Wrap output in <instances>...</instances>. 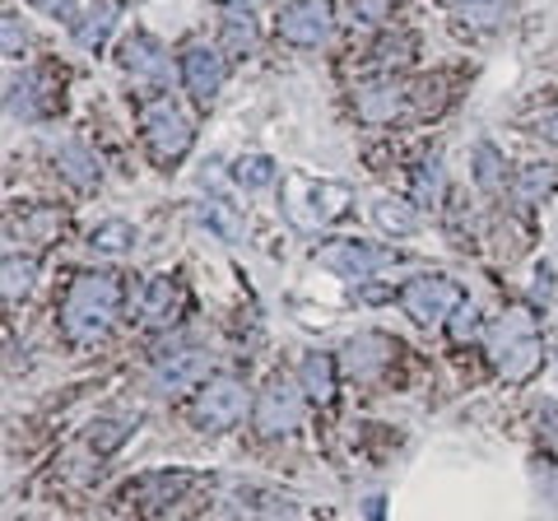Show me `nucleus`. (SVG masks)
Listing matches in <instances>:
<instances>
[{
	"mask_svg": "<svg viewBox=\"0 0 558 521\" xmlns=\"http://www.w3.org/2000/svg\"><path fill=\"white\" fill-rule=\"evenodd\" d=\"M205 223H209V229H215L223 242H238V238H242V229H238L233 210H223V205H215V201L205 205Z\"/></svg>",
	"mask_w": 558,
	"mask_h": 521,
	"instance_id": "obj_28",
	"label": "nucleus"
},
{
	"mask_svg": "<svg viewBox=\"0 0 558 521\" xmlns=\"http://www.w3.org/2000/svg\"><path fill=\"white\" fill-rule=\"evenodd\" d=\"M256 428L266 433V438H279V433H293L303 424V401H299V391L293 387H266V396L256 401Z\"/></svg>",
	"mask_w": 558,
	"mask_h": 521,
	"instance_id": "obj_6",
	"label": "nucleus"
},
{
	"mask_svg": "<svg viewBox=\"0 0 558 521\" xmlns=\"http://www.w3.org/2000/svg\"><path fill=\"white\" fill-rule=\"evenodd\" d=\"M354 112H359V121L381 126V121H396L405 112V98H400V89H391V84H368V89L354 94Z\"/></svg>",
	"mask_w": 558,
	"mask_h": 521,
	"instance_id": "obj_14",
	"label": "nucleus"
},
{
	"mask_svg": "<svg viewBox=\"0 0 558 521\" xmlns=\"http://www.w3.org/2000/svg\"><path fill=\"white\" fill-rule=\"evenodd\" d=\"M539 135H545V141H558V117H545V121H539Z\"/></svg>",
	"mask_w": 558,
	"mask_h": 521,
	"instance_id": "obj_33",
	"label": "nucleus"
},
{
	"mask_svg": "<svg viewBox=\"0 0 558 521\" xmlns=\"http://www.w3.org/2000/svg\"><path fill=\"white\" fill-rule=\"evenodd\" d=\"M223 43H229V51L256 47V20L247 14V5H223Z\"/></svg>",
	"mask_w": 558,
	"mask_h": 521,
	"instance_id": "obj_20",
	"label": "nucleus"
},
{
	"mask_svg": "<svg viewBox=\"0 0 558 521\" xmlns=\"http://www.w3.org/2000/svg\"><path fill=\"white\" fill-rule=\"evenodd\" d=\"M363 14H368V20H377V14H381V0H368V5H363Z\"/></svg>",
	"mask_w": 558,
	"mask_h": 521,
	"instance_id": "obj_34",
	"label": "nucleus"
},
{
	"mask_svg": "<svg viewBox=\"0 0 558 521\" xmlns=\"http://www.w3.org/2000/svg\"><path fill=\"white\" fill-rule=\"evenodd\" d=\"M494 368H498L502 377H512V381L531 377V373L539 368V340H526V344H512V350H502V354L494 359Z\"/></svg>",
	"mask_w": 558,
	"mask_h": 521,
	"instance_id": "obj_21",
	"label": "nucleus"
},
{
	"mask_svg": "<svg viewBox=\"0 0 558 521\" xmlns=\"http://www.w3.org/2000/svg\"><path fill=\"white\" fill-rule=\"evenodd\" d=\"M299 381H303L307 401H317V405H330V401H336V363H330L326 354H303V363H299Z\"/></svg>",
	"mask_w": 558,
	"mask_h": 521,
	"instance_id": "obj_16",
	"label": "nucleus"
},
{
	"mask_svg": "<svg viewBox=\"0 0 558 521\" xmlns=\"http://www.w3.org/2000/svg\"><path fill=\"white\" fill-rule=\"evenodd\" d=\"M279 38L293 47H322L330 38V5L326 0H293V5H284Z\"/></svg>",
	"mask_w": 558,
	"mask_h": 521,
	"instance_id": "obj_5",
	"label": "nucleus"
},
{
	"mask_svg": "<svg viewBox=\"0 0 558 521\" xmlns=\"http://www.w3.org/2000/svg\"><path fill=\"white\" fill-rule=\"evenodd\" d=\"M488 354H502V350H512V344H526V340H539V322H535V312L531 307H508L502 317L488 326Z\"/></svg>",
	"mask_w": 558,
	"mask_h": 521,
	"instance_id": "obj_11",
	"label": "nucleus"
},
{
	"mask_svg": "<svg viewBox=\"0 0 558 521\" xmlns=\"http://www.w3.org/2000/svg\"><path fill=\"white\" fill-rule=\"evenodd\" d=\"M461 303H465V293L457 280H447V275H418V280L400 289V307H405L418 326H442Z\"/></svg>",
	"mask_w": 558,
	"mask_h": 521,
	"instance_id": "obj_4",
	"label": "nucleus"
},
{
	"mask_svg": "<svg viewBox=\"0 0 558 521\" xmlns=\"http://www.w3.org/2000/svg\"><path fill=\"white\" fill-rule=\"evenodd\" d=\"M117 20H121V0H94V10L84 14V24H80V43L89 51H98L102 43L112 38Z\"/></svg>",
	"mask_w": 558,
	"mask_h": 521,
	"instance_id": "obj_18",
	"label": "nucleus"
},
{
	"mask_svg": "<svg viewBox=\"0 0 558 521\" xmlns=\"http://www.w3.org/2000/svg\"><path fill=\"white\" fill-rule=\"evenodd\" d=\"M539 443H545L549 451H554V457H558V405H545V410H539Z\"/></svg>",
	"mask_w": 558,
	"mask_h": 521,
	"instance_id": "obj_30",
	"label": "nucleus"
},
{
	"mask_svg": "<svg viewBox=\"0 0 558 521\" xmlns=\"http://www.w3.org/2000/svg\"><path fill=\"white\" fill-rule=\"evenodd\" d=\"M275 178H279V168H275V159H266V154H242L233 163V182L247 186V191H266V186H275Z\"/></svg>",
	"mask_w": 558,
	"mask_h": 521,
	"instance_id": "obj_19",
	"label": "nucleus"
},
{
	"mask_svg": "<svg viewBox=\"0 0 558 521\" xmlns=\"http://www.w3.org/2000/svg\"><path fill=\"white\" fill-rule=\"evenodd\" d=\"M140 121H145V141H149L154 159H159L163 168L186 159V149H191V121H186V112L168 94H149L145 102H140Z\"/></svg>",
	"mask_w": 558,
	"mask_h": 521,
	"instance_id": "obj_2",
	"label": "nucleus"
},
{
	"mask_svg": "<svg viewBox=\"0 0 558 521\" xmlns=\"http://www.w3.org/2000/svg\"><path fill=\"white\" fill-rule=\"evenodd\" d=\"M517 186H521V196L526 201H545L558 191V168L554 163H526L517 172Z\"/></svg>",
	"mask_w": 558,
	"mask_h": 521,
	"instance_id": "obj_24",
	"label": "nucleus"
},
{
	"mask_svg": "<svg viewBox=\"0 0 558 521\" xmlns=\"http://www.w3.org/2000/svg\"><path fill=\"white\" fill-rule=\"evenodd\" d=\"M330 270H340V275H349V280H363V275H373V270H381L391 260L396 266V256L391 252H381V247H368V242H326V247L317 252Z\"/></svg>",
	"mask_w": 558,
	"mask_h": 521,
	"instance_id": "obj_8",
	"label": "nucleus"
},
{
	"mask_svg": "<svg viewBox=\"0 0 558 521\" xmlns=\"http://www.w3.org/2000/svg\"><path fill=\"white\" fill-rule=\"evenodd\" d=\"M178 312H182V289L172 280H154L145 289V299H140V322L154 326V331H168L178 322Z\"/></svg>",
	"mask_w": 558,
	"mask_h": 521,
	"instance_id": "obj_13",
	"label": "nucleus"
},
{
	"mask_svg": "<svg viewBox=\"0 0 558 521\" xmlns=\"http://www.w3.org/2000/svg\"><path fill=\"white\" fill-rule=\"evenodd\" d=\"M451 336H457V340H475L480 336V312L475 307H457V322H451Z\"/></svg>",
	"mask_w": 558,
	"mask_h": 521,
	"instance_id": "obj_29",
	"label": "nucleus"
},
{
	"mask_svg": "<svg viewBox=\"0 0 558 521\" xmlns=\"http://www.w3.org/2000/svg\"><path fill=\"white\" fill-rule=\"evenodd\" d=\"M57 172L70 182V186H80V191H89V186H98V154L89 149V145H65L61 154H57Z\"/></svg>",
	"mask_w": 558,
	"mask_h": 521,
	"instance_id": "obj_17",
	"label": "nucleus"
},
{
	"mask_svg": "<svg viewBox=\"0 0 558 521\" xmlns=\"http://www.w3.org/2000/svg\"><path fill=\"white\" fill-rule=\"evenodd\" d=\"M121 317V284L112 275H80L65 293L61 326L70 340H102Z\"/></svg>",
	"mask_w": 558,
	"mask_h": 521,
	"instance_id": "obj_1",
	"label": "nucleus"
},
{
	"mask_svg": "<svg viewBox=\"0 0 558 521\" xmlns=\"http://www.w3.org/2000/svg\"><path fill=\"white\" fill-rule=\"evenodd\" d=\"M209 373V354L205 350H178V354H168L154 363V391L159 396H178L186 391L191 381H201Z\"/></svg>",
	"mask_w": 558,
	"mask_h": 521,
	"instance_id": "obj_9",
	"label": "nucleus"
},
{
	"mask_svg": "<svg viewBox=\"0 0 558 521\" xmlns=\"http://www.w3.org/2000/svg\"><path fill=\"white\" fill-rule=\"evenodd\" d=\"M391 340L387 336H354L344 344V354H340V363H344V373H354V377H377V373H387V363H391Z\"/></svg>",
	"mask_w": 558,
	"mask_h": 521,
	"instance_id": "obj_10",
	"label": "nucleus"
},
{
	"mask_svg": "<svg viewBox=\"0 0 558 521\" xmlns=\"http://www.w3.org/2000/svg\"><path fill=\"white\" fill-rule=\"evenodd\" d=\"M247 410H252V396L238 377H209L196 396V405H191V420L205 433H219V428H233Z\"/></svg>",
	"mask_w": 558,
	"mask_h": 521,
	"instance_id": "obj_3",
	"label": "nucleus"
},
{
	"mask_svg": "<svg viewBox=\"0 0 558 521\" xmlns=\"http://www.w3.org/2000/svg\"><path fill=\"white\" fill-rule=\"evenodd\" d=\"M20 47H24V28L14 24V20H5V57H14Z\"/></svg>",
	"mask_w": 558,
	"mask_h": 521,
	"instance_id": "obj_32",
	"label": "nucleus"
},
{
	"mask_svg": "<svg viewBox=\"0 0 558 521\" xmlns=\"http://www.w3.org/2000/svg\"><path fill=\"white\" fill-rule=\"evenodd\" d=\"M126 433H131L126 420H98V424H89V433H84V443H89L94 451H112Z\"/></svg>",
	"mask_w": 558,
	"mask_h": 521,
	"instance_id": "obj_27",
	"label": "nucleus"
},
{
	"mask_svg": "<svg viewBox=\"0 0 558 521\" xmlns=\"http://www.w3.org/2000/svg\"><path fill=\"white\" fill-rule=\"evenodd\" d=\"M121 65H126L135 80H168V57L149 33H131V38L121 43Z\"/></svg>",
	"mask_w": 558,
	"mask_h": 521,
	"instance_id": "obj_12",
	"label": "nucleus"
},
{
	"mask_svg": "<svg viewBox=\"0 0 558 521\" xmlns=\"http://www.w3.org/2000/svg\"><path fill=\"white\" fill-rule=\"evenodd\" d=\"M89 242H94V252H102V256H121V252L135 247V229L126 219H108V223H98V229L89 233Z\"/></svg>",
	"mask_w": 558,
	"mask_h": 521,
	"instance_id": "obj_22",
	"label": "nucleus"
},
{
	"mask_svg": "<svg viewBox=\"0 0 558 521\" xmlns=\"http://www.w3.org/2000/svg\"><path fill=\"white\" fill-rule=\"evenodd\" d=\"M33 284H38V260L28 252H10L0 260V293H5V303H24Z\"/></svg>",
	"mask_w": 558,
	"mask_h": 521,
	"instance_id": "obj_15",
	"label": "nucleus"
},
{
	"mask_svg": "<svg viewBox=\"0 0 558 521\" xmlns=\"http://www.w3.org/2000/svg\"><path fill=\"white\" fill-rule=\"evenodd\" d=\"M182 84H186V94L196 98V102L215 98L219 84H223V61H219V51L191 43V47L182 51Z\"/></svg>",
	"mask_w": 558,
	"mask_h": 521,
	"instance_id": "obj_7",
	"label": "nucleus"
},
{
	"mask_svg": "<svg viewBox=\"0 0 558 521\" xmlns=\"http://www.w3.org/2000/svg\"><path fill=\"white\" fill-rule=\"evenodd\" d=\"M38 10H47V14H61V20H70L75 14V0H33Z\"/></svg>",
	"mask_w": 558,
	"mask_h": 521,
	"instance_id": "obj_31",
	"label": "nucleus"
},
{
	"mask_svg": "<svg viewBox=\"0 0 558 521\" xmlns=\"http://www.w3.org/2000/svg\"><path fill=\"white\" fill-rule=\"evenodd\" d=\"M447 5L475 28H494L502 14H508V0H447Z\"/></svg>",
	"mask_w": 558,
	"mask_h": 521,
	"instance_id": "obj_25",
	"label": "nucleus"
},
{
	"mask_svg": "<svg viewBox=\"0 0 558 521\" xmlns=\"http://www.w3.org/2000/svg\"><path fill=\"white\" fill-rule=\"evenodd\" d=\"M373 223L381 233H391V238H410L414 233V210L405 201H377L373 205Z\"/></svg>",
	"mask_w": 558,
	"mask_h": 521,
	"instance_id": "obj_23",
	"label": "nucleus"
},
{
	"mask_svg": "<svg viewBox=\"0 0 558 521\" xmlns=\"http://www.w3.org/2000/svg\"><path fill=\"white\" fill-rule=\"evenodd\" d=\"M475 182H480L484 196H498V191H502V154L488 141L475 145Z\"/></svg>",
	"mask_w": 558,
	"mask_h": 521,
	"instance_id": "obj_26",
	"label": "nucleus"
}]
</instances>
